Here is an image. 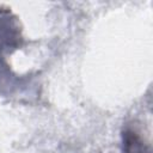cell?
<instances>
[{"label":"cell","instance_id":"cell-1","mask_svg":"<svg viewBox=\"0 0 153 153\" xmlns=\"http://www.w3.org/2000/svg\"><path fill=\"white\" fill-rule=\"evenodd\" d=\"M123 148L126 153H149L145 141L133 129L123 131Z\"/></svg>","mask_w":153,"mask_h":153}]
</instances>
